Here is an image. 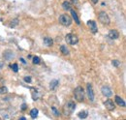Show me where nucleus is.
<instances>
[{
  "mask_svg": "<svg viewBox=\"0 0 126 120\" xmlns=\"http://www.w3.org/2000/svg\"><path fill=\"white\" fill-rule=\"evenodd\" d=\"M72 1H73L74 3H76V2H78V0H72Z\"/></svg>",
  "mask_w": 126,
  "mask_h": 120,
  "instance_id": "obj_31",
  "label": "nucleus"
},
{
  "mask_svg": "<svg viewBox=\"0 0 126 120\" xmlns=\"http://www.w3.org/2000/svg\"><path fill=\"white\" fill-rule=\"evenodd\" d=\"M12 57H14V54H13L10 50H8V51H6V52L4 53V58L6 60H10Z\"/></svg>",
  "mask_w": 126,
  "mask_h": 120,
  "instance_id": "obj_16",
  "label": "nucleus"
},
{
  "mask_svg": "<svg viewBox=\"0 0 126 120\" xmlns=\"http://www.w3.org/2000/svg\"><path fill=\"white\" fill-rule=\"evenodd\" d=\"M51 110H52V112H53V114H54L55 116H59L60 113H59V111L55 108V106H51Z\"/></svg>",
  "mask_w": 126,
  "mask_h": 120,
  "instance_id": "obj_21",
  "label": "nucleus"
},
{
  "mask_svg": "<svg viewBox=\"0 0 126 120\" xmlns=\"http://www.w3.org/2000/svg\"><path fill=\"white\" fill-rule=\"evenodd\" d=\"M58 83H59V81H58L57 79H52V80L50 81V83H49V88H50V90L55 89L56 86L58 85Z\"/></svg>",
  "mask_w": 126,
  "mask_h": 120,
  "instance_id": "obj_13",
  "label": "nucleus"
},
{
  "mask_svg": "<svg viewBox=\"0 0 126 120\" xmlns=\"http://www.w3.org/2000/svg\"><path fill=\"white\" fill-rule=\"evenodd\" d=\"M86 91H87V95H88V99L90 102H93L94 101V92H93V88H92V85L90 83H87L86 84Z\"/></svg>",
  "mask_w": 126,
  "mask_h": 120,
  "instance_id": "obj_6",
  "label": "nucleus"
},
{
  "mask_svg": "<svg viewBox=\"0 0 126 120\" xmlns=\"http://www.w3.org/2000/svg\"><path fill=\"white\" fill-rule=\"evenodd\" d=\"M7 87H5V86H3V87H0V94H5V93H7Z\"/></svg>",
  "mask_w": 126,
  "mask_h": 120,
  "instance_id": "obj_24",
  "label": "nucleus"
},
{
  "mask_svg": "<svg viewBox=\"0 0 126 120\" xmlns=\"http://www.w3.org/2000/svg\"><path fill=\"white\" fill-rule=\"evenodd\" d=\"M23 79H24V81L27 82V83H30V82H31V77H30V76H25Z\"/></svg>",
  "mask_w": 126,
  "mask_h": 120,
  "instance_id": "obj_26",
  "label": "nucleus"
},
{
  "mask_svg": "<svg viewBox=\"0 0 126 120\" xmlns=\"http://www.w3.org/2000/svg\"><path fill=\"white\" fill-rule=\"evenodd\" d=\"M114 98H115V102H116V104H117V105H120V106H122V107H124V106H125V102H124V100H123V99H121L119 96H115Z\"/></svg>",
  "mask_w": 126,
  "mask_h": 120,
  "instance_id": "obj_12",
  "label": "nucleus"
},
{
  "mask_svg": "<svg viewBox=\"0 0 126 120\" xmlns=\"http://www.w3.org/2000/svg\"><path fill=\"white\" fill-rule=\"evenodd\" d=\"M44 45H46V46H51V45H53L52 39L49 38V37H45L44 38Z\"/></svg>",
  "mask_w": 126,
  "mask_h": 120,
  "instance_id": "obj_11",
  "label": "nucleus"
},
{
  "mask_svg": "<svg viewBox=\"0 0 126 120\" xmlns=\"http://www.w3.org/2000/svg\"><path fill=\"white\" fill-rule=\"evenodd\" d=\"M11 68H12V70H13L15 73H16V72L18 71V67H17V64H16V63L13 64V65H11Z\"/></svg>",
  "mask_w": 126,
  "mask_h": 120,
  "instance_id": "obj_22",
  "label": "nucleus"
},
{
  "mask_svg": "<svg viewBox=\"0 0 126 120\" xmlns=\"http://www.w3.org/2000/svg\"><path fill=\"white\" fill-rule=\"evenodd\" d=\"M62 7L64 10H66V11H68V10H71V4H70V2L69 1H64L62 4Z\"/></svg>",
  "mask_w": 126,
  "mask_h": 120,
  "instance_id": "obj_15",
  "label": "nucleus"
},
{
  "mask_svg": "<svg viewBox=\"0 0 126 120\" xmlns=\"http://www.w3.org/2000/svg\"><path fill=\"white\" fill-rule=\"evenodd\" d=\"M104 105H105V106H106V108H107L108 110H110V111L113 110L114 107H115V105H114V104H113V102H112L111 100H110V99H108L107 101H105Z\"/></svg>",
  "mask_w": 126,
  "mask_h": 120,
  "instance_id": "obj_9",
  "label": "nucleus"
},
{
  "mask_svg": "<svg viewBox=\"0 0 126 120\" xmlns=\"http://www.w3.org/2000/svg\"><path fill=\"white\" fill-rule=\"evenodd\" d=\"M91 1H92V2H93V3H94V4H96V3H97V2H98V0H91Z\"/></svg>",
  "mask_w": 126,
  "mask_h": 120,
  "instance_id": "obj_30",
  "label": "nucleus"
},
{
  "mask_svg": "<svg viewBox=\"0 0 126 120\" xmlns=\"http://www.w3.org/2000/svg\"><path fill=\"white\" fill-rule=\"evenodd\" d=\"M87 25H88V27H89L90 31H91L93 34L97 33V31H98V28H97L96 22H95L94 20H88V21H87Z\"/></svg>",
  "mask_w": 126,
  "mask_h": 120,
  "instance_id": "obj_7",
  "label": "nucleus"
},
{
  "mask_svg": "<svg viewBox=\"0 0 126 120\" xmlns=\"http://www.w3.org/2000/svg\"><path fill=\"white\" fill-rule=\"evenodd\" d=\"M108 36L110 37V39L115 40V39H118V37H119V33H118L116 30H110V32H109V34H108Z\"/></svg>",
  "mask_w": 126,
  "mask_h": 120,
  "instance_id": "obj_10",
  "label": "nucleus"
},
{
  "mask_svg": "<svg viewBox=\"0 0 126 120\" xmlns=\"http://www.w3.org/2000/svg\"><path fill=\"white\" fill-rule=\"evenodd\" d=\"M65 40L67 44H70V45H77L79 42V38L75 34H67L65 37Z\"/></svg>",
  "mask_w": 126,
  "mask_h": 120,
  "instance_id": "obj_5",
  "label": "nucleus"
},
{
  "mask_svg": "<svg viewBox=\"0 0 126 120\" xmlns=\"http://www.w3.org/2000/svg\"><path fill=\"white\" fill-rule=\"evenodd\" d=\"M98 19L104 25L110 24V17H109V15H107L106 12H100L99 15H98Z\"/></svg>",
  "mask_w": 126,
  "mask_h": 120,
  "instance_id": "obj_4",
  "label": "nucleus"
},
{
  "mask_svg": "<svg viewBox=\"0 0 126 120\" xmlns=\"http://www.w3.org/2000/svg\"><path fill=\"white\" fill-rule=\"evenodd\" d=\"M71 15H72V16H73V18L75 19V21L78 23V24H79L80 23V21H79V16H78V15H77V13L74 11V10H71Z\"/></svg>",
  "mask_w": 126,
  "mask_h": 120,
  "instance_id": "obj_14",
  "label": "nucleus"
},
{
  "mask_svg": "<svg viewBox=\"0 0 126 120\" xmlns=\"http://www.w3.org/2000/svg\"><path fill=\"white\" fill-rule=\"evenodd\" d=\"M111 63H112V65H113L114 67H119V65H120V62H119L118 60H113Z\"/></svg>",
  "mask_w": 126,
  "mask_h": 120,
  "instance_id": "obj_25",
  "label": "nucleus"
},
{
  "mask_svg": "<svg viewBox=\"0 0 126 120\" xmlns=\"http://www.w3.org/2000/svg\"><path fill=\"white\" fill-rule=\"evenodd\" d=\"M75 108H76V105H75L74 102H72V101L67 102L65 104V105L63 106V113H64V115H66V116L71 115L74 112Z\"/></svg>",
  "mask_w": 126,
  "mask_h": 120,
  "instance_id": "obj_1",
  "label": "nucleus"
},
{
  "mask_svg": "<svg viewBox=\"0 0 126 120\" xmlns=\"http://www.w3.org/2000/svg\"><path fill=\"white\" fill-rule=\"evenodd\" d=\"M20 60H21V62H22V63H24V64L26 63V62H25V60L23 59V58H20Z\"/></svg>",
  "mask_w": 126,
  "mask_h": 120,
  "instance_id": "obj_29",
  "label": "nucleus"
},
{
  "mask_svg": "<svg viewBox=\"0 0 126 120\" xmlns=\"http://www.w3.org/2000/svg\"><path fill=\"white\" fill-rule=\"evenodd\" d=\"M39 63H40V57L38 56L33 57V64H39Z\"/></svg>",
  "mask_w": 126,
  "mask_h": 120,
  "instance_id": "obj_23",
  "label": "nucleus"
},
{
  "mask_svg": "<svg viewBox=\"0 0 126 120\" xmlns=\"http://www.w3.org/2000/svg\"><path fill=\"white\" fill-rule=\"evenodd\" d=\"M60 51L62 52V54H64V55H68L69 54V50H68L67 46L64 45H62L60 46Z\"/></svg>",
  "mask_w": 126,
  "mask_h": 120,
  "instance_id": "obj_17",
  "label": "nucleus"
},
{
  "mask_svg": "<svg viewBox=\"0 0 126 120\" xmlns=\"http://www.w3.org/2000/svg\"><path fill=\"white\" fill-rule=\"evenodd\" d=\"M74 97L78 102H83L84 100V90L81 86H78L74 90Z\"/></svg>",
  "mask_w": 126,
  "mask_h": 120,
  "instance_id": "obj_2",
  "label": "nucleus"
},
{
  "mask_svg": "<svg viewBox=\"0 0 126 120\" xmlns=\"http://www.w3.org/2000/svg\"><path fill=\"white\" fill-rule=\"evenodd\" d=\"M17 23H18V19H17V18L14 19V20H12L11 23H10V27H15Z\"/></svg>",
  "mask_w": 126,
  "mask_h": 120,
  "instance_id": "obj_20",
  "label": "nucleus"
},
{
  "mask_svg": "<svg viewBox=\"0 0 126 120\" xmlns=\"http://www.w3.org/2000/svg\"><path fill=\"white\" fill-rule=\"evenodd\" d=\"M3 66H4V63H3V62H0V69H1Z\"/></svg>",
  "mask_w": 126,
  "mask_h": 120,
  "instance_id": "obj_28",
  "label": "nucleus"
},
{
  "mask_svg": "<svg viewBox=\"0 0 126 120\" xmlns=\"http://www.w3.org/2000/svg\"><path fill=\"white\" fill-rule=\"evenodd\" d=\"M101 91H102V94H103L104 96H106L107 98H110V96L112 95L111 90H110V87H108V86H103Z\"/></svg>",
  "mask_w": 126,
  "mask_h": 120,
  "instance_id": "obj_8",
  "label": "nucleus"
},
{
  "mask_svg": "<svg viewBox=\"0 0 126 120\" xmlns=\"http://www.w3.org/2000/svg\"><path fill=\"white\" fill-rule=\"evenodd\" d=\"M78 115H79V118H86V117H87V115H88V113H87V111H86V110H82V111H79Z\"/></svg>",
  "mask_w": 126,
  "mask_h": 120,
  "instance_id": "obj_18",
  "label": "nucleus"
},
{
  "mask_svg": "<svg viewBox=\"0 0 126 120\" xmlns=\"http://www.w3.org/2000/svg\"><path fill=\"white\" fill-rule=\"evenodd\" d=\"M37 115H38V109H37V108L31 109V111H30V116H31L32 118H36Z\"/></svg>",
  "mask_w": 126,
  "mask_h": 120,
  "instance_id": "obj_19",
  "label": "nucleus"
},
{
  "mask_svg": "<svg viewBox=\"0 0 126 120\" xmlns=\"http://www.w3.org/2000/svg\"><path fill=\"white\" fill-rule=\"evenodd\" d=\"M58 20H59V22L64 25V26H69L71 23H72V18H71V16L70 15H68L67 14H63L59 16V18H58Z\"/></svg>",
  "mask_w": 126,
  "mask_h": 120,
  "instance_id": "obj_3",
  "label": "nucleus"
},
{
  "mask_svg": "<svg viewBox=\"0 0 126 120\" xmlns=\"http://www.w3.org/2000/svg\"><path fill=\"white\" fill-rule=\"evenodd\" d=\"M21 109H22V110L26 109V105H25V104H23V105H21Z\"/></svg>",
  "mask_w": 126,
  "mask_h": 120,
  "instance_id": "obj_27",
  "label": "nucleus"
}]
</instances>
